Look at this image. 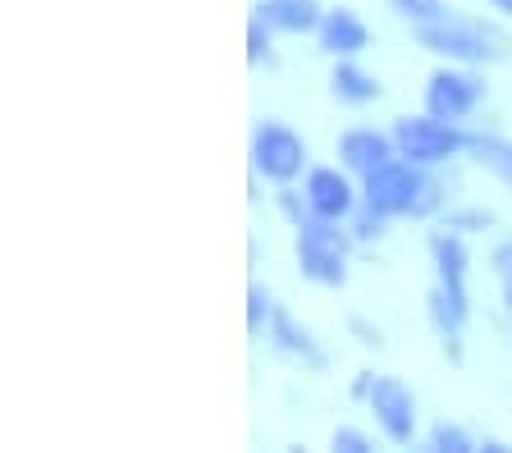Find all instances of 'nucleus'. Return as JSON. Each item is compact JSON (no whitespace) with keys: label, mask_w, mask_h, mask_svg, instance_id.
Returning <instances> with one entry per match:
<instances>
[{"label":"nucleus","mask_w":512,"mask_h":453,"mask_svg":"<svg viewBox=\"0 0 512 453\" xmlns=\"http://www.w3.org/2000/svg\"><path fill=\"white\" fill-rule=\"evenodd\" d=\"M362 202L389 220H435L444 216L448 188L439 179V170L394 156V161H384L380 170H371L362 179Z\"/></svg>","instance_id":"obj_1"},{"label":"nucleus","mask_w":512,"mask_h":453,"mask_svg":"<svg viewBox=\"0 0 512 453\" xmlns=\"http://www.w3.org/2000/svg\"><path fill=\"white\" fill-rule=\"evenodd\" d=\"M416 46L430 51L435 60H453V65H476V69H490L503 65L512 55V37L503 33L494 19H480V14H444L435 23H421L412 28Z\"/></svg>","instance_id":"obj_2"},{"label":"nucleus","mask_w":512,"mask_h":453,"mask_svg":"<svg viewBox=\"0 0 512 453\" xmlns=\"http://www.w3.org/2000/svg\"><path fill=\"white\" fill-rule=\"evenodd\" d=\"M352 248H357V238L343 220L311 216L293 229V266L316 289H343L348 284Z\"/></svg>","instance_id":"obj_3"},{"label":"nucleus","mask_w":512,"mask_h":453,"mask_svg":"<svg viewBox=\"0 0 512 453\" xmlns=\"http://www.w3.org/2000/svg\"><path fill=\"white\" fill-rule=\"evenodd\" d=\"M247 165L261 184H302V174L311 170V147L293 124L284 119H256L252 142H247Z\"/></svg>","instance_id":"obj_4"},{"label":"nucleus","mask_w":512,"mask_h":453,"mask_svg":"<svg viewBox=\"0 0 512 453\" xmlns=\"http://www.w3.org/2000/svg\"><path fill=\"white\" fill-rule=\"evenodd\" d=\"M394 142H398V156H403V161L426 165V170H444V165L462 161L471 151V129L421 110V115L394 119Z\"/></svg>","instance_id":"obj_5"},{"label":"nucleus","mask_w":512,"mask_h":453,"mask_svg":"<svg viewBox=\"0 0 512 453\" xmlns=\"http://www.w3.org/2000/svg\"><path fill=\"white\" fill-rule=\"evenodd\" d=\"M485 97H490L485 69L439 60V65L430 69L426 87H421V110L448 119V124H467V119H476V110L485 106Z\"/></svg>","instance_id":"obj_6"},{"label":"nucleus","mask_w":512,"mask_h":453,"mask_svg":"<svg viewBox=\"0 0 512 453\" xmlns=\"http://www.w3.org/2000/svg\"><path fill=\"white\" fill-rule=\"evenodd\" d=\"M366 412H371L375 431L398 449H407L421 435V403H416L412 385L398 376H375L371 394H366Z\"/></svg>","instance_id":"obj_7"},{"label":"nucleus","mask_w":512,"mask_h":453,"mask_svg":"<svg viewBox=\"0 0 512 453\" xmlns=\"http://www.w3.org/2000/svg\"><path fill=\"white\" fill-rule=\"evenodd\" d=\"M266 348L284 362V367L298 371V376H325V371H330V348L320 344L316 330L302 325L288 307H275V316H270Z\"/></svg>","instance_id":"obj_8"},{"label":"nucleus","mask_w":512,"mask_h":453,"mask_svg":"<svg viewBox=\"0 0 512 453\" xmlns=\"http://www.w3.org/2000/svg\"><path fill=\"white\" fill-rule=\"evenodd\" d=\"M426 252H430V266H435V289L444 293L458 312L471 316V248H467V238L453 234L448 225H439L426 234Z\"/></svg>","instance_id":"obj_9"},{"label":"nucleus","mask_w":512,"mask_h":453,"mask_svg":"<svg viewBox=\"0 0 512 453\" xmlns=\"http://www.w3.org/2000/svg\"><path fill=\"white\" fill-rule=\"evenodd\" d=\"M302 193L311 202V216H325V220H343L362 206V179L343 165H311L302 174Z\"/></svg>","instance_id":"obj_10"},{"label":"nucleus","mask_w":512,"mask_h":453,"mask_svg":"<svg viewBox=\"0 0 512 453\" xmlns=\"http://www.w3.org/2000/svg\"><path fill=\"white\" fill-rule=\"evenodd\" d=\"M334 156H339L343 170H352L357 179H366L371 170H380L384 161L398 156V142H394V129H375V124H352V129L339 133L334 142Z\"/></svg>","instance_id":"obj_11"},{"label":"nucleus","mask_w":512,"mask_h":453,"mask_svg":"<svg viewBox=\"0 0 512 453\" xmlns=\"http://www.w3.org/2000/svg\"><path fill=\"white\" fill-rule=\"evenodd\" d=\"M316 46L330 60H362L371 51V23L352 5H325V19L316 28Z\"/></svg>","instance_id":"obj_12"},{"label":"nucleus","mask_w":512,"mask_h":453,"mask_svg":"<svg viewBox=\"0 0 512 453\" xmlns=\"http://www.w3.org/2000/svg\"><path fill=\"white\" fill-rule=\"evenodd\" d=\"M256 19H266L279 37H316L325 5L320 0H256L252 5Z\"/></svg>","instance_id":"obj_13"},{"label":"nucleus","mask_w":512,"mask_h":453,"mask_svg":"<svg viewBox=\"0 0 512 453\" xmlns=\"http://www.w3.org/2000/svg\"><path fill=\"white\" fill-rule=\"evenodd\" d=\"M426 321H430V330H435V339H439V353L458 367L462 357H467V321H471V316L458 312V307H453V302H448L444 293L430 284V293H426Z\"/></svg>","instance_id":"obj_14"},{"label":"nucleus","mask_w":512,"mask_h":453,"mask_svg":"<svg viewBox=\"0 0 512 453\" xmlns=\"http://www.w3.org/2000/svg\"><path fill=\"white\" fill-rule=\"evenodd\" d=\"M330 97L348 110H366L384 97V83L362 65V60H334L330 69Z\"/></svg>","instance_id":"obj_15"},{"label":"nucleus","mask_w":512,"mask_h":453,"mask_svg":"<svg viewBox=\"0 0 512 453\" xmlns=\"http://www.w3.org/2000/svg\"><path fill=\"white\" fill-rule=\"evenodd\" d=\"M467 156L512 193V138H503V133H471Z\"/></svg>","instance_id":"obj_16"},{"label":"nucleus","mask_w":512,"mask_h":453,"mask_svg":"<svg viewBox=\"0 0 512 453\" xmlns=\"http://www.w3.org/2000/svg\"><path fill=\"white\" fill-rule=\"evenodd\" d=\"M439 225H448L453 234H462V238H476V234H490V229H499V216H494L490 206L467 202V206H444Z\"/></svg>","instance_id":"obj_17"},{"label":"nucleus","mask_w":512,"mask_h":453,"mask_svg":"<svg viewBox=\"0 0 512 453\" xmlns=\"http://www.w3.org/2000/svg\"><path fill=\"white\" fill-rule=\"evenodd\" d=\"M426 449L430 453H480V440L462 426V421L439 417L426 426Z\"/></svg>","instance_id":"obj_18"},{"label":"nucleus","mask_w":512,"mask_h":453,"mask_svg":"<svg viewBox=\"0 0 512 453\" xmlns=\"http://www.w3.org/2000/svg\"><path fill=\"white\" fill-rule=\"evenodd\" d=\"M384 10H394L403 23H412V28H421V23H435L444 19L448 10V0H384Z\"/></svg>","instance_id":"obj_19"},{"label":"nucleus","mask_w":512,"mask_h":453,"mask_svg":"<svg viewBox=\"0 0 512 453\" xmlns=\"http://www.w3.org/2000/svg\"><path fill=\"white\" fill-rule=\"evenodd\" d=\"M389 225H394V220L380 216V211H375V206H366V202L348 216V229H352V238H357V248H366V243H380V238L389 234Z\"/></svg>","instance_id":"obj_20"},{"label":"nucleus","mask_w":512,"mask_h":453,"mask_svg":"<svg viewBox=\"0 0 512 453\" xmlns=\"http://www.w3.org/2000/svg\"><path fill=\"white\" fill-rule=\"evenodd\" d=\"M275 28H270L266 19H247V65L252 69H261V65H270V60H275Z\"/></svg>","instance_id":"obj_21"},{"label":"nucleus","mask_w":512,"mask_h":453,"mask_svg":"<svg viewBox=\"0 0 512 453\" xmlns=\"http://www.w3.org/2000/svg\"><path fill=\"white\" fill-rule=\"evenodd\" d=\"M275 307H279V302L270 298L266 284H252V289H247V335H252V339H266Z\"/></svg>","instance_id":"obj_22"},{"label":"nucleus","mask_w":512,"mask_h":453,"mask_svg":"<svg viewBox=\"0 0 512 453\" xmlns=\"http://www.w3.org/2000/svg\"><path fill=\"white\" fill-rule=\"evenodd\" d=\"M275 211L284 216L288 229H298L302 220H311V202H307V193H302V184H279L275 188Z\"/></svg>","instance_id":"obj_23"},{"label":"nucleus","mask_w":512,"mask_h":453,"mask_svg":"<svg viewBox=\"0 0 512 453\" xmlns=\"http://www.w3.org/2000/svg\"><path fill=\"white\" fill-rule=\"evenodd\" d=\"M330 449H339V453H375V435L362 431V426H334Z\"/></svg>","instance_id":"obj_24"},{"label":"nucleus","mask_w":512,"mask_h":453,"mask_svg":"<svg viewBox=\"0 0 512 453\" xmlns=\"http://www.w3.org/2000/svg\"><path fill=\"white\" fill-rule=\"evenodd\" d=\"M343 330H348V335L357 339L362 348H371V353H380V348H384V330L371 321V316H362V312H352L348 321H343Z\"/></svg>","instance_id":"obj_25"},{"label":"nucleus","mask_w":512,"mask_h":453,"mask_svg":"<svg viewBox=\"0 0 512 453\" xmlns=\"http://www.w3.org/2000/svg\"><path fill=\"white\" fill-rule=\"evenodd\" d=\"M490 270L499 275V284H512V238L494 243V252H490Z\"/></svg>","instance_id":"obj_26"},{"label":"nucleus","mask_w":512,"mask_h":453,"mask_svg":"<svg viewBox=\"0 0 512 453\" xmlns=\"http://www.w3.org/2000/svg\"><path fill=\"white\" fill-rule=\"evenodd\" d=\"M371 385H375V371H352V380H348V399L352 403H366V394H371Z\"/></svg>","instance_id":"obj_27"},{"label":"nucleus","mask_w":512,"mask_h":453,"mask_svg":"<svg viewBox=\"0 0 512 453\" xmlns=\"http://www.w3.org/2000/svg\"><path fill=\"white\" fill-rule=\"evenodd\" d=\"M512 444H503V440H494V435H485V440H480V453H508Z\"/></svg>","instance_id":"obj_28"},{"label":"nucleus","mask_w":512,"mask_h":453,"mask_svg":"<svg viewBox=\"0 0 512 453\" xmlns=\"http://www.w3.org/2000/svg\"><path fill=\"white\" fill-rule=\"evenodd\" d=\"M490 10L503 14V19H512V0H490Z\"/></svg>","instance_id":"obj_29"},{"label":"nucleus","mask_w":512,"mask_h":453,"mask_svg":"<svg viewBox=\"0 0 512 453\" xmlns=\"http://www.w3.org/2000/svg\"><path fill=\"white\" fill-rule=\"evenodd\" d=\"M503 316H508V325H512V284H503Z\"/></svg>","instance_id":"obj_30"}]
</instances>
